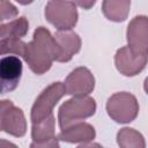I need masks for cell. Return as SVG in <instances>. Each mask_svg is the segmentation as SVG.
<instances>
[{"label": "cell", "instance_id": "1", "mask_svg": "<svg viewBox=\"0 0 148 148\" xmlns=\"http://www.w3.org/2000/svg\"><path fill=\"white\" fill-rule=\"evenodd\" d=\"M58 50L54 37L44 28L38 27L32 36V39L27 43L23 59L29 68L37 75L46 73L54 60H57Z\"/></svg>", "mask_w": 148, "mask_h": 148}, {"label": "cell", "instance_id": "2", "mask_svg": "<svg viewBox=\"0 0 148 148\" xmlns=\"http://www.w3.org/2000/svg\"><path fill=\"white\" fill-rule=\"evenodd\" d=\"M96 112V102L90 96L72 97L67 99L58 111V121L60 130H66L82 120L94 116Z\"/></svg>", "mask_w": 148, "mask_h": 148}, {"label": "cell", "instance_id": "3", "mask_svg": "<svg viewBox=\"0 0 148 148\" xmlns=\"http://www.w3.org/2000/svg\"><path fill=\"white\" fill-rule=\"evenodd\" d=\"M106 112L116 123H131L138 117L139 113L138 99L131 92H116L110 96L106 102Z\"/></svg>", "mask_w": 148, "mask_h": 148}, {"label": "cell", "instance_id": "4", "mask_svg": "<svg viewBox=\"0 0 148 148\" xmlns=\"http://www.w3.org/2000/svg\"><path fill=\"white\" fill-rule=\"evenodd\" d=\"M67 94L65 84L61 82H53L47 86L36 98L30 113V119L32 124L39 123L51 114H53V108L61 99V97Z\"/></svg>", "mask_w": 148, "mask_h": 148}, {"label": "cell", "instance_id": "5", "mask_svg": "<svg viewBox=\"0 0 148 148\" xmlns=\"http://www.w3.org/2000/svg\"><path fill=\"white\" fill-rule=\"evenodd\" d=\"M77 9L74 1H49L45 18L59 31H71L77 22Z\"/></svg>", "mask_w": 148, "mask_h": 148}, {"label": "cell", "instance_id": "6", "mask_svg": "<svg viewBox=\"0 0 148 148\" xmlns=\"http://www.w3.org/2000/svg\"><path fill=\"white\" fill-rule=\"evenodd\" d=\"M127 47L136 56H148V17L138 15L133 17L126 31Z\"/></svg>", "mask_w": 148, "mask_h": 148}, {"label": "cell", "instance_id": "7", "mask_svg": "<svg viewBox=\"0 0 148 148\" xmlns=\"http://www.w3.org/2000/svg\"><path fill=\"white\" fill-rule=\"evenodd\" d=\"M0 121L2 132L16 138H21L27 132V121L23 111L15 106L12 101H1Z\"/></svg>", "mask_w": 148, "mask_h": 148}, {"label": "cell", "instance_id": "8", "mask_svg": "<svg viewBox=\"0 0 148 148\" xmlns=\"http://www.w3.org/2000/svg\"><path fill=\"white\" fill-rule=\"evenodd\" d=\"M64 84L66 92L73 97L88 96L95 88V77L87 67H77L68 74Z\"/></svg>", "mask_w": 148, "mask_h": 148}, {"label": "cell", "instance_id": "9", "mask_svg": "<svg viewBox=\"0 0 148 148\" xmlns=\"http://www.w3.org/2000/svg\"><path fill=\"white\" fill-rule=\"evenodd\" d=\"M22 76V61L16 56H7L0 60L1 94L13 91Z\"/></svg>", "mask_w": 148, "mask_h": 148}, {"label": "cell", "instance_id": "10", "mask_svg": "<svg viewBox=\"0 0 148 148\" xmlns=\"http://www.w3.org/2000/svg\"><path fill=\"white\" fill-rule=\"evenodd\" d=\"M148 56H136L127 46L120 47L114 54V65L118 72L125 76L139 74L147 65Z\"/></svg>", "mask_w": 148, "mask_h": 148}, {"label": "cell", "instance_id": "11", "mask_svg": "<svg viewBox=\"0 0 148 148\" xmlns=\"http://www.w3.org/2000/svg\"><path fill=\"white\" fill-rule=\"evenodd\" d=\"M53 37L56 39L58 50L56 61L67 62L81 49V38L74 31H58Z\"/></svg>", "mask_w": 148, "mask_h": 148}, {"label": "cell", "instance_id": "12", "mask_svg": "<svg viewBox=\"0 0 148 148\" xmlns=\"http://www.w3.org/2000/svg\"><path fill=\"white\" fill-rule=\"evenodd\" d=\"M96 136V132L92 125L81 121L66 130H62L58 134V139L68 143H86L91 142Z\"/></svg>", "mask_w": 148, "mask_h": 148}, {"label": "cell", "instance_id": "13", "mask_svg": "<svg viewBox=\"0 0 148 148\" xmlns=\"http://www.w3.org/2000/svg\"><path fill=\"white\" fill-rule=\"evenodd\" d=\"M29 30L27 17L22 16L0 25V40H21Z\"/></svg>", "mask_w": 148, "mask_h": 148}, {"label": "cell", "instance_id": "14", "mask_svg": "<svg viewBox=\"0 0 148 148\" xmlns=\"http://www.w3.org/2000/svg\"><path fill=\"white\" fill-rule=\"evenodd\" d=\"M131 1L128 0H105L102 2V12L105 17L113 22H123L130 13Z\"/></svg>", "mask_w": 148, "mask_h": 148}, {"label": "cell", "instance_id": "15", "mask_svg": "<svg viewBox=\"0 0 148 148\" xmlns=\"http://www.w3.org/2000/svg\"><path fill=\"white\" fill-rule=\"evenodd\" d=\"M54 125L56 118L53 114L47 117L46 119L32 124L31 126V139L34 142H44L56 138L54 135Z\"/></svg>", "mask_w": 148, "mask_h": 148}, {"label": "cell", "instance_id": "16", "mask_svg": "<svg viewBox=\"0 0 148 148\" xmlns=\"http://www.w3.org/2000/svg\"><path fill=\"white\" fill-rule=\"evenodd\" d=\"M117 143L120 148H146L143 135L131 127H124L117 133Z\"/></svg>", "mask_w": 148, "mask_h": 148}, {"label": "cell", "instance_id": "17", "mask_svg": "<svg viewBox=\"0 0 148 148\" xmlns=\"http://www.w3.org/2000/svg\"><path fill=\"white\" fill-rule=\"evenodd\" d=\"M18 14L17 8L9 1L1 0L0 1V20H10L13 17H16Z\"/></svg>", "mask_w": 148, "mask_h": 148}, {"label": "cell", "instance_id": "18", "mask_svg": "<svg viewBox=\"0 0 148 148\" xmlns=\"http://www.w3.org/2000/svg\"><path fill=\"white\" fill-rule=\"evenodd\" d=\"M30 148H60L59 146V139L53 138L51 140L44 141V142H31Z\"/></svg>", "mask_w": 148, "mask_h": 148}, {"label": "cell", "instance_id": "19", "mask_svg": "<svg viewBox=\"0 0 148 148\" xmlns=\"http://www.w3.org/2000/svg\"><path fill=\"white\" fill-rule=\"evenodd\" d=\"M76 148H104V147H102L97 142H86V143H81Z\"/></svg>", "mask_w": 148, "mask_h": 148}, {"label": "cell", "instance_id": "20", "mask_svg": "<svg viewBox=\"0 0 148 148\" xmlns=\"http://www.w3.org/2000/svg\"><path fill=\"white\" fill-rule=\"evenodd\" d=\"M95 2L96 1H76L75 5L76 6H80V7L84 8V9H89L90 7H92L95 5Z\"/></svg>", "mask_w": 148, "mask_h": 148}, {"label": "cell", "instance_id": "21", "mask_svg": "<svg viewBox=\"0 0 148 148\" xmlns=\"http://www.w3.org/2000/svg\"><path fill=\"white\" fill-rule=\"evenodd\" d=\"M0 148H17V146L14 145L10 141H7L5 139H1L0 140Z\"/></svg>", "mask_w": 148, "mask_h": 148}, {"label": "cell", "instance_id": "22", "mask_svg": "<svg viewBox=\"0 0 148 148\" xmlns=\"http://www.w3.org/2000/svg\"><path fill=\"white\" fill-rule=\"evenodd\" d=\"M143 89H145L146 94L148 95V76L145 79V82H143Z\"/></svg>", "mask_w": 148, "mask_h": 148}]
</instances>
